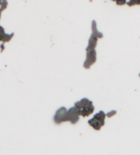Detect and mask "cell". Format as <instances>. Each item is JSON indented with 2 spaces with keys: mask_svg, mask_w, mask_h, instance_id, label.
<instances>
[{
  "mask_svg": "<svg viewBox=\"0 0 140 155\" xmlns=\"http://www.w3.org/2000/svg\"><path fill=\"white\" fill-rule=\"evenodd\" d=\"M75 107L78 110L79 115L83 117L90 115L94 111V106L92 102L87 98H83L81 101L77 102L75 103Z\"/></svg>",
  "mask_w": 140,
  "mask_h": 155,
  "instance_id": "cell-1",
  "label": "cell"
},
{
  "mask_svg": "<svg viewBox=\"0 0 140 155\" xmlns=\"http://www.w3.org/2000/svg\"><path fill=\"white\" fill-rule=\"evenodd\" d=\"M68 111L65 107H61L56 111L55 116H54V121L56 124H61L62 122L68 121Z\"/></svg>",
  "mask_w": 140,
  "mask_h": 155,
  "instance_id": "cell-2",
  "label": "cell"
},
{
  "mask_svg": "<svg viewBox=\"0 0 140 155\" xmlns=\"http://www.w3.org/2000/svg\"><path fill=\"white\" fill-rule=\"evenodd\" d=\"M96 51L93 50V51H88L87 53V57H86V60L84 62L83 66L85 69H89L91 67L92 64H93L95 62H96Z\"/></svg>",
  "mask_w": 140,
  "mask_h": 155,
  "instance_id": "cell-3",
  "label": "cell"
},
{
  "mask_svg": "<svg viewBox=\"0 0 140 155\" xmlns=\"http://www.w3.org/2000/svg\"><path fill=\"white\" fill-rule=\"evenodd\" d=\"M79 112L78 110L75 107H72L70 108L69 110L68 111V121H70L72 124H76L77 121H78L79 119Z\"/></svg>",
  "mask_w": 140,
  "mask_h": 155,
  "instance_id": "cell-4",
  "label": "cell"
},
{
  "mask_svg": "<svg viewBox=\"0 0 140 155\" xmlns=\"http://www.w3.org/2000/svg\"><path fill=\"white\" fill-rule=\"evenodd\" d=\"M97 40L98 37L95 36L94 34H92V36L89 39V42H88V46L87 47V52L95 50V47H96V43H97Z\"/></svg>",
  "mask_w": 140,
  "mask_h": 155,
  "instance_id": "cell-5",
  "label": "cell"
},
{
  "mask_svg": "<svg viewBox=\"0 0 140 155\" xmlns=\"http://www.w3.org/2000/svg\"><path fill=\"white\" fill-rule=\"evenodd\" d=\"M105 116H106V114H105L104 111H99L97 114H96L94 115L93 118L96 120V121H97L100 122L101 124H102V125L103 126L105 124Z\"/></svg>",
  "mask_w": 140,
  "mask_h": 155,
  "instance_id": "cell-6",
  "label": "cell"
},
{
  "mask_svg": "<svg viewBox=\"0 0 140 155\" xmlns=\"http://www.w3.org/2000/svg\"><path fill=\"white\" fill-rule=\"evenodd\" d=\"M14 36V33H11V34H7L4 33L0 35V41H3V43L8 42L12 39V37Z\"/></svg>",
  "mask_w": 140,
  "mask_h": 155,
  "instance_id": "cell-7",
  "label": "cell"
},
{
  "mask_svg": "<svg viewBox=\"0 0 140 155\" xmlns=\"http://www.w3.org/2000/svg\"><path fill=\"white\" fill-rule=\"evenodd\" d=\"M88 124H89L92 127H93L96 130H99L101 129V127L102 126V124H101L100 122L97 121H96L94 118L89 120V121H88Z\"/></svg>",
  "mask_w": 140,
  "mask_h": 155,
  "instance_id": "cell-8",
  "label": "cell"
},
{
  "mask_svg": "<svg viewBox=\"0 0 140 155\" xmlns=\"http://www.w3.org/2000/svg\"><path fill=\"white\" fill-rule=\"evenodd\" d=\"M92 34H94L95 36H96L98 37V38H102L103 35L101 33L100 31H98L97 27H96V21H92Z\"/></svg>",
  "mask_w": 140,
  "mask_h": 155,
  "instance_id": "cell-9",
  "label": "cell"
},
{
  "mask_svg": "<svg viewBox=\"0 0 140 155\" xmlns=\"http://www.w3.org/2000/svg\"><path fill=\"white\" fill-rule=\"evenodd\" d=\"M1 8H0V10L3 12V10H5L6 8L8 7V1H6V0H4V1H2V3H1Z\"/></svg>",
  "mask_w": 140,
  "mask_h": 155,
  "instance_id": "cell-10",
  "label": "cell"
},
{
  "mask_svg": "<svg viewBox=\"0 0 140 155\" xmlns=\"http://www.w3.org/2000/svg\"><path fill=\"white\" fill-rule=\"evenodd\" d=\"M115 114H116V111H110L109 113H107V114H106V116L111 117L112 115H115Z\"/></svg>",
  "mask_w": 140,
  "mask_h": 155,
  "instance_id": "cell-11",
  "label": "cell"
},
{
  "mask_svg": "<svg viewBox=\"0 0 140 155\" xmlns=\"http://www.w3.org/2000/svg\"><path fill=\"white\" fill-rule=\"evenodd\" d=\"M4 33H5V30H4V28L2 27V26H0V35L4 34Z\"/></svg>",
  "mask_w": 140,
  "mask_h": 155,
  "instance_id": "cell-12",
  "label": "cell"
},
{
  "mask_svg": "<svg viewBox=\"0 0 140 155\" xmlns=\"http://www.w3.org/2000/svg\"><path fill=\"white\" fill-rule=\"evenodd\" d=\"M116 3L117 4H120V5H122V4H124V3H127L125 1H122V2H119V1H117L116 2Z\"/></svg>",
  "mask_w": 140,
  "mask_h": 155,
  "instance_id": "cell-13",
  "label": "cell"
},
{
  "mask_svg": "<svg viewBox=\"0 0 140 155\" xmlns=\"http://www.w3.org/2000/svg\"><path fill=\"white\" fill-rule=\"evenodd\" d=\"M1 16H2V11L0 10V18H1Z\"/></svg>",
  "mask_w": 140,
  "mask_h": 155,
  "instance_id": "cell-14",
  "label": "cell"
},
{
  "mask_svg": "<svg viewBox=\"0 0 140 155\" xmlns=\"http://www.w3.org/2000/svg\"><path fill=\"white\" fill-rule=\"evenodd\" d=\"M1 3H2V1H0V5H1Z\"/></svg>",
  "mask_w": 140,
  "mask_h": 155,
  "instance_id": "cell-15",
  "label": "cell"
},
{
  "mask_svg": "<svg viewBox=\"0 0 140 155\" xmlns=\"http://www.w3.org/2000/svg\"><path fill=\"white\" fill-rule=\"evenodd\" d=\"M139 76H140V74H139Z\"/></svg>",
  "mask_w": 140,
  "mask_h": 155,
  "instance_id": "cell-16",
  "label": "cell"
}]
</instances>
